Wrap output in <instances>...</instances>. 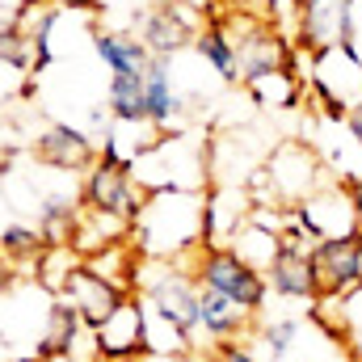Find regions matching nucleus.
<instances>
[{
    "instance_id": "obj_1",
    "label": "nucleus",
    "mask_w": 362,
    "mask_h": 362,
    "mask_svg": "<svg viewBox=\"0 0 362 362\" xmlns=\"http://www.w3.org/2000/svg\"><path fill=\"white\" fill-rule=\"evenodd\" d=\"M189 257H194V282L198 286H206V291H215V295H223V299H232L240 312H249L253 320L266 312V303H270V282H266V274L257 270V266H249L232 245H211V240H202L198 249H189Z\"/></svg>"
},
{
    "instance_id": "obj_2",
    "label": "nucleus",
    "mask_w": 362,
    "mask_h": 362,
    "mask_svg": "<svg viewBox=\"0 0 362 362\" xmlns=\"http://www.w3.org/2000/svg\"><path fill=\"white\" fill-rule=\"evenodd\" d=\"M308 89H312V97L320 101V110H325L329 122H346V110L362 97L358 42L312 55V81H308Z\"/></svg>"
},
{
    "instance_id": "obj_3",
    "label": "nucleus",
    "mask_w": 362,
    "mask_h": 362,
    "mask_svg": "<svg viewBox=\"0 0 362 362\" xmlns=\"http://www.w3.org/2000/svg\"><path fill=\"white\" fill-rule=\"evenodd\" d=\"M144 295H148V308L173 329V337H177L181 346H189L194 333H202V316H198L202 286L194 282V274H181L169 266V270H160L144 286Z\"/></svg>"
},
{
    "instance_id": "obj_4",
    "label": "nucleus",
    "mask_w": 362,
    "mask_h": 362,
    "mask_svg": "<svg viewBox=\"0 0 362 362\" xmlns=\"http://www.w3.org/2000/svg\"><path fill=\"white\" fill-rule=\"evenodd\" d=\"M266 181H270V198L274 202H282L286 211L291 206H299L303 198H312L320 185H329V173H325V165L316 160V152L308 148V144H282V148H274L270 165H266Z\"/></svg>"
},
{
    "instance_id": "obj_5",
    "label": "nucleus",
    "mask_w": 362,
    "mask_h": 362,
    "mask_svg": "<svg viewBox=\"0 0 362 362\" xmlns=\"http://www.w3.org/2000/svg\"><path fill=\"white\" fill-rule=\"evenodd\" d=\"M81 202H85V211H105V215H118V219L131 223V219H139V211H144L148 198H144V189H139V181H135L127 160L97 156V165L85 177Z\"/></svg>"
},
{
    "instance_id": "obj_6",
    "label": "nucleus",
    "mask_w": 362,
    "mask_h": 362,
    "mask_svg": "<svg viewBox=\"0 0 362 362\" xmlns=\"http://www.w3.org/2000/svg\"><path fill=\"white\" fill-rule=\"evenodd\" d=\"M312 270H316L320 299H346V295L362 291V232L316 240Z\"/></svg>"
},
{
    "instance_id": "obj_7",
    "label": "nucleus",
    "mask_w": 362,
    "mask_h": 362,
    "mask_svg": "<svg viewBox=\"0 0 362 362\" xmlns=\"http://www.w3.org/2000/svg\"><path fill=\"white\" fill-rule=\"evenodd\" d=\"M286 215H291L312 240H329V236H350V232H358L354 198H350V185H341V181L320 185L312 198H303V202L291 206Z\"/></svg>"
},
{
    "instance_id": "obj_8",
    "label": "nucleus",
    "mask_w": 362,
    "mask_h": 362,
    "mask_svg": "<svg viewBox=\"0 0 362 362\" xmlns=\"http://www.w3.org/2000/svg\"><path fill=\"white\" fill-rule=\"evenodd\" d=\"M299 51L320 55L333 47H350L358 38L354 25V0H308L299 4Z\"/></svg>"
},
{
    "instance_id": "obj_9",
    "label": "nucleus",
    "mask_w": 362,
    "mask_h": 362,
    "mask_svg": "<svg viewBox=\"0 0 362 362\" xmlns=\"http://www.w3.org/2000/svg\"><path fill=\"white\" fill-rule=\"evenodd\" d=\"M194 38H198V21H194V13H189L181 0H160V4L148 8L144 21H139V42L152 51V59L177 55V51H185Z\"/></svg>"
},
{
    "instance_id": "obj_10",
    "label": "nucleus",
    "mask_w": 362,
    "mask_h": 362,
    "mask_svg": "<svg viewBox=\"0 0 362 362\" xmlns=\"http://www.w3.org/2000/svg\"><path fill=\"white\" fill-rule=\"evenodd\" d=\"M266 282H270V295H278V299L316 303L320 286H316V270H312V245H291L278 236V253L266 270Z\"/></svg>"
},
{
    "instance_id": "obj_11",
    "label": "nucleus",
    "mask_w": 362,
    "mask_h": 362,
    "mask_svg": "<svg viewBox=\"0 0 362 362\" xmlns=\"http://www.w3.org/2000/svg\"><path fill=\"white\" fill-rule=\"evenodd\" d=\"M97 333V354L101 362H127V358H139L148 354V312L139 299H127Z\"/></svg>"
},
{
    "instance_id": "obj_12",
    "label": "nucleus",
    "mask_w": 362,
    "mask_h": 362,
    "mask_svg": "<svg viewBox=\"0 0 362 362\" xmlns=\"http://www.w3.org/2000/svg\"><path fill=\"white\" fill-rule=\"evenodd\" d=\"M68 291H72V308L81 312V320L89 325V329H101L131 295L114 282V278H105V274H93V270H72L68 278Z\"/></svg>"
},
{
    "instance_id": "obj_13",
    "label": "nucleus",
    "mask_w": 362,
    "mask_h": 362,
    "mask_svg": "<svg viewBox=\"0 0 362 362\" xmlns=\"http://www.w3.org/2000/svg\"><path fill=\"white\" fill-rule=\"evenodd\" d=\"M34 156L51 169H64V173H76V169H89L93 165V144L85 131L68 127V122H55L38 135L34 144Z\"/></svg>"
},
{
    "instance_id": "obj_14",
    "label": "nucleus",
    "mask_w": 362,
    "mask_h": 362,
    "mask_svg": "<svg viewBox=\"0 0 362 362\" xmlns=\"http://www.w3.org/2000/svg\"><path fill=\"white\" fill-rule=\"evenodd\" d=\"M93 51L110 68V76H144L152 68V51L139 38L118 34V30H97L93 34Z\"/></svg>"
},
{
    "instance_id": "obj_15",
    "label": "nucleus",
    "mask_w": 362,
    "mask_h": 362,
    "mask_svg": "<svg viewBox=\"0 0 362 362\" xmlns=\"http://www.w3.org/2000/svg\"><path fill=\"white\" fill-rule=\"evenodd\" d=\"M198 316H202V333L211 337V346H219V341H240V337L249 333V325H253L249 312H240L232 299H223V295H215V291H206V286H202V299H198Z\"/></svg>"
},
{
    "instance_id": "obj_16",
    "label": "nucleus",
    "mask_w": 362,
    "mask_h": 362,
    "mask_svg": "<svg viewBox=\"0 0 362 362\" xmlns=\"http://www.w3.org/2000/svg\"><path fill=\"white\" fill-rule=\"evenodd\" d=\"M245 89H249V97H253L257 105H266V110H295L308 85L299 81L295 68H270V72L249 76Z\"/></svg>"
},
{
    "instance_id": "obj_17",
    "label": "nucleus",
    "mask_w": 362,
    "mask_h": 362,
    "mask_svg": "<svg viewBox=\"0 0 362 362\" xmlns=\"http://www.w3.org/2000/svg\"><path fill=\"white\" fill-rule=\"evenodd\" d=\"M144 97H148V122L152 127H169L181 110V97L169 76V59H152V68L144 72Z\"/></svg>"
},
{
    "instance_id": "obj_18",
    "label": "nucleus",
    "mask_w": 362,
    "mask_h": 362,
    "mask_svg": "<svg viewBox=\"0 0 362 362\" xmlns=\"http://www.w3.org/2000/svg\"><path fill=\"white\" fill-rule=\"evenodd\" d=\"M194 51L219 72V81H240V59H236V42H232V34H228V25L223 21H211V25H202L198 30V38H194Z\"/></svg>"
},
{
    "instance_id": "obj_19",
    "label": "nucleus",
    "mask_w": 362,
    "mask_h": 362,
    "mask_svg": "<svg viewBox=\"0 0 362 362\" xmlns=\"http://www.w3.org/2000/svg\"><path fill=\"white\" fill-rule=\"evenodd\" d=\"M299 320L295 316H278V320H262L257 333H253V350L257 358L266 354V362H286L295 354V341H299Z\"/></svg>"
},
{
    "instance_id": "obj_20",
    "label": "nucleus",
    "mask_w": 362,
    "mask_h": 362,
    "mask_svg": "<svg viewBox=\"0 0 362 362\" xmlns=\"http://www.w3.org/2000/svg\"><path fill=\"white\" fill-rule=\"evenodd\" d=\"M105 110L118 122H148V97H144V76H110L105 89Z\"/></svg>"
},
{
    "instance_id": "obj_21",
    "label": "nucleus",
    "mask_w": 362,
    "mask_h": 362,
    "mask_svg": "<svg viewBox=\"0 0 362 362\" xmlns=\"http://www.w3.org/2000/svg\"><path fill=\"white\" fill-rule=\"evenodd\" d=\"M76 329H81V312L76 308H68V303H59L55 312H51V333H47V354H72V346H76Z\"/></svg>"
},
{
    "instance_id": "obj_22",
    "label": "nucleus",
    "mask_w": 362,
    "mask_h": 362,
    "mask_svg": "<svg viewBox=\"0 0 362 362\" xmlns=\"http://www.w3.org/2000/svg\"><path fill=\"white\" fill-rule=\"evenodd\" d=\"M38 249H42V232H34V228L13 223V228L0 232V253L4 257H34Z\"/></svg>"
},
{
    "instance_id": "obj_23",
    "label": "nucleus",
    "mask_w": 362,
    "mask_h": 362,
    "mask_svg": "<svg viewBox=\"0 0 362 362\" xmlns=\"http://www.w3.org/2000/svg\"><path fill=\"white\" fill-rule=\"evenodd\" d=\"M211 362H262V358L245 341H219V346H211Z\"/></svg>"
},
{
    "instance_id": "obj_24",
    "label": "nucleus",
    "mask_w": 362,
    "mask_h": 362,
    "mask_svg": "<svg viewBox=\"0 0 362 362\" xmlns=\"http://www.w3.org/2000/svg\"><path fill=\"white\" fill-rule=\"evenodd\" d=\"M346 135H350V139L362 148V97L350 105V110H346Z\"/></svg>"
},
{
    "instance_id": "obj_25",
    "label": "nucleus",
    "mask_w": 362,
    "mask_h": 362,
    "mask_svg": "<svg viewBox=\"0 0 362 362\" xmlns=\"http://www.w3.org/2000/svg\"><path fill=\"white\" fill-rule=\"evenodd\" d=\"M350 198H354V215H358V232H362V177L350 181Z\"/></svg>"
},
{
    "instance_id": "obj_26",
    "label": "nucleus",
    "mask_w": 362,
    "mask_h": 362,
    "mask_svg": "<svg viewBox=\"0 0 362 362\" xmlns=\"http://www.w3.org/2000/svg\"><path fill=\"white\" fill-rule=\"evenodd\" d=\"M59 4H72V8H97V0H59Z\"/></svg>"
},
{
    "instance_id": "obj_27",
    "label": "nucleus",
    "mask_w": 362,
    "mask_h": 362,
    "mask_svg": "<svg viewBox=\"0 0 362 362\" xmlns=\"http://www.w3.org/2000/svg\"><path fill=\"white\" fill-rule=\"evenodd\" d=\"M228 4H232V8H253L257 0H228Z\"/></svg>"
},
{
    "instance_id": "obj_28",
    "label": "nucleus",
    "mask_w": 362,
    "mask_h": 362,
    "mask_svg": "<svg viewBox=\"0 0 362 362\" xmlns=\"http://www.w3.org/2000/svg\"><path fill=\"white\" fill-rule=\"evenodd\" d=\"M346 362H358V358H346Z\"/></svg>"
},
{
    "instance_id": "obj_29",
    "label": "nucleus",
    "mask_w": 362,
    "mask_h": 362,
    "mask_svg": "<svg viewBox=\"0 0 362 362\" xmlns=\"http://www.w3.org/2000/svg\"><path fill=\"white\" fill-rule=\"evenodd\" d=\"M127 362H139V358H127Z\"/></svg>"
},
{
    "instance_id": "obj_30",
    "label": "nucleus",
    "mask_w": 362,
    "mask_h": 362,
    "mask_svg": "<svg viewBox=\"0 0 362 362\" xmlns=\"http://www.w3.org/2000/svg\"><path fill=\"white\" fill-rule=\"evenodd\" d=\"M358 362H362V354H358Z\"/></svg>"
},
{
    "instance_id": "obj_31",
    "label": "nucleus",
    "mask_w": 362,
    "mask_h": 362,
    "mask_svg": "<svg viewBox=\"0 0 362 362\" xmlns=\"http://www.w3.org/2000/svg\"><path fill=\"white\" fill-rule=\"evenodd\" d=\"M0 286H4V282H0Z\"/></svg>"
}]
</instances>
